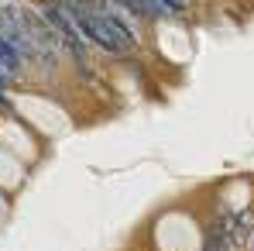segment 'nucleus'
<instances>
[{
  "label": "nucleus",
  "instance_id": "f257e3e1",
  "mask_svg": "<svg viewBox=\"0 0 254 251\" xmlns=\"http://www.w3.org/2000/svg\"><path fill=\"white\" fill-rule=\"evenodd\" d=\"M155 248L158 251H199L203 227L186 213H165L155 224Z\"/></svg>",
  "mask_w": 254,
  "mask_h": 251
},
{
  "label": "nucleus",
  "instance_id": "f03ea898",
  "mask_svg": "<svg viewBox=\"0 0 254 251\" xmlns=\"http://www.w3.org/2000/svg\"><path fill=\"white\" fill-rule=\"evenodd\" d=\"M14 107L31 121V124L38 127L42 134H48V138H55V134H65L69 131V121H65V114L55 107V103H48V100H42V96H14Z\"/></svg>",
  "mask_w": 254,
  "mask_h": 251
}]
</instances>
